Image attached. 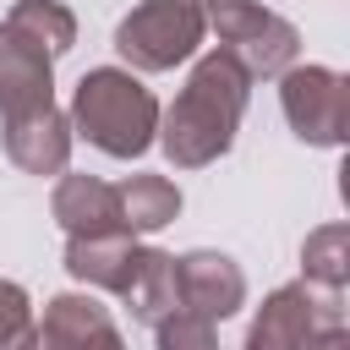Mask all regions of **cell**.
Masks as SVG:
<instances>
[{
    "label": "cell",
    "instance_id": "obj_5",
    "mask_svg": "<svg viewBox=\"0 0 350 350\" xmlns=\"http://www.w3.org/2000/svg\"><path fill=\"white\" fill-rule=\"evenodd\" d=\"M104 328H109V317H104L93 301H71V295H66V301H55L38 350H88V339H98ZM98 350H120V339H115V345H98Z\"/></svg>",
    "mask_w": 350,
    "mask_h": 350
},
{
    "label": "cell",
    "instance_id": "obj_2",
    "mask_svg": "<svg viewBox=\"0 0 350 350\" xmlns=\"http://www.w3.org/2000/svg\"><path fill=\"white\" fill-rule=\"evenodd\" d=\"M77 120L82 131L109 153H142L153 131V98L120 71H93L77 88Z\"/></svg>",
    "mask_w": 350,
    "mask_h": 350
},
{
    "label": "cell",
    "instance_id": "obj_7",
    "mask_svg": "<svg viewBox=\"0 0 350 350\" xmlns=\"http://www.w3.org/2000/svg\"><path fill=\"white\" fill-rule=\"evenodd\" d=\"M0 350H27V301L16 284H0Z\"/></svg>",
    "mask_w": 350,
    "mask_h": 350
},
{
    "label": "cell",
    "instance_id": "obj_8",
    "mask_svg": "<svg viewBox=\"0 0 350 350\" xmlns=\"http://www.w3.org/2000/svg\"><path fill=\"white\" fill-rule=\"evenodd\" d=\"M164 350H208V328L202 323H175V328H164Z\"/></svg>",
    "mask_w": 350,
    "mask_h": 350
},
{
    "label": "cell",
    "instance_id": "obj_4",
    "mask_svg": "<svg viewBox=\"0 0 350 350\" xmlns=\"http://www.w3.org/2000/svg\"><path fill=\"white\" fill-rule=\"evenodd\" d=\"M0 109L11 120H27L49 109V60L38 38H22L16 27L0 33Z\"/></svg>",
    "mask_w": 350,
    "mask_h": 350
},
{
    "label": "cell",
    "instance_id": "obj_3",
    "mask_svg": "<svg viewBox=\"0 0 350 350\" xmlns=\"http://www.w3.org/2000/svg\"><path fill=\"white\" fill-rule=\"evenodd\" d=\"M191 44H197L191 0H148L137 16L120 22V55L137 66H175Z\"/></svg>",
    "mask_w": 350,
    "mask_h": 350
},
{
    "label": "cell",
    "instance_id": "obj_6",
    "mask_svg": "<svg viewBox=\"0 0 350 350\" xmlns=\"http://www.w3.org/2000/svg\"><path fill=\"white\" fill-rule=\"evenodd\" d=\"M120 197H126V224H131V230H153V224H164V219L180 208V197H175L164 180H131Z\"/></svg>",
    "mask_w": 350,
    "mask_h": 350
},
{
    "label": "cell",
    "instance_id": "obj_1",
    "mask_svg": "<svg viewBox=\"0 0 350 350\" xmlns=\"http://www.w3.org/2000/svg\"><path fill=\"white\" fill-rule=\"evenodd\" d=\"M235 109H241V88H235V66L230 60H208L186 98L175 104L170 115V137L164 148L180 159V164H202L208 153H219L230 142V126H235Z\"/></svg>",
    "mask_w": 350,
    "mask_h": 350
}]
</instances>
